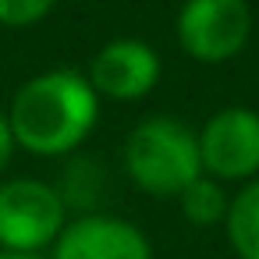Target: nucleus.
<instances>
[{"label":"nucleus","mask_w":259,"mask_h":259,"mask_svg":"<svg viewBox=\"0 0 259 259\" xmlns=\"http://www.w3.org/2000/svg\"><path fill=\"white\" fill-rule=\"evenodd\" d=\"M100 117V96L89 75L75 68H50L29 78L8 110L15 146L32 156H64L78 149Z\"/></svg>","instance_id":"f257e3e1"},{"label":"nucleus","mask_w":259,"mask_h":259,"mask_svg":"<svg viewBox=\"0 0 259 259\" xmlns=\"http://www.w3.org/2000/svg\"><path fill=\"white\" fill-rule=\"evenodd\" d=\"M124 170L132 185L153 199L181 195L202 174L199 135L178 117H146L124 142Z\"/></svg>","instance_id":"f03ea898"},{"label":"nucleus","mask_w":259,"mask_h":259,"mask_svg":"<svg viewBox=\"0 0 259 259\" xmlns=\"http://www.w3.org/2000/svg\"><path fill=\"white\" fill-rule=\"evenodd\" d=\"M68 224V206L61 188L39 178L0 181V248L8 252H43L54 248Z\"/></svg>","instance_id":"7ed1b4c3"},{"label":"nucleus","mask_w":259,"mask_h":259,"mask_svg":"<svg viewBox=\"0 0 259 259\" xmlns=\"http://www.w3.org/2000/svg\"><path fill=\"white\" fill-rule=\"evenodd\" d=\"M252 36V8L245 0H185L178 11V43L202 64L241 54Z\"/></svg>","instance_id":"20e7f679"},{"label":"nucleus","mask_w":259,"mask_h":259,"mask_svg":"<svg viewBox=\"0 0 259 259\" xmlns=\"http://www.w3.org/2000/svg\"><path fill=\"white\" fill-rule=\"evenodd\" d=\"M202 174L217 181H252L259 174V114L248 107L217 110L199 132Z\"/></svg>","instance_id":"39448f33"},{"label":"nucleus","mask_w":259,"mask_h":259,"mask_svg":"<svg viewBox=\"0 0 259 259\" xmlns=\"http://www.w3.org/2000/svg\"><path fill=\"white\" fill-rule=\"evenodd\" d=\"M50 259H153V245L124 217L82 213L64 224Z\"/></svg>","instance_id":"423d86ee"},{"label":"nucleus","mask_w":259,"mask_h":259,"mask_svg":"<svg viewBox=\"0 0 259 259\" xmlns=\"http://www.w3.org/2000/svg\"><path fill=\"white\" fill-rule=\"evenodd\" d=\"M160 57L149 43L142 39H110L107 47L96 50L93 64H89V82L96 89V96H110V100H142L153 93V85L160 82Z\"/></svg>","instance_id":"0eeeda50"},{"label":"nucleus","mask_w":259,"mask_h":259,"mask_svg":"<svg viewBox=\"0 0 259 259\" xmlns=\"http://www.w3.org/2000/svg\"><path fill=\"white\" fill-rule=\"evenodd\" d=\"M224 224L238 259H259V178L245 181V188L231 199Z\"/></svg>","instance_id":"6e6552de"},{"label":"nucleus","mask_w":259,"mask_h":259,"mask_svg":"<svg viewBox=\"0 0 259 259\" xmlns=\"http://www.w3.org/2000/svg\"><path fill=\"white\" fill-rule=\"evenodd\" d=\"M178 202H181L185 220L195 224V227H213V224H220V220L227 217V206H231V199H227V192H224V181H217V178H209V174H199V178L178 195Z\"/></svg>","instance_id":"1a4fd4ad"},{"label":"nucleus","mask_w":259,"mask_h":259,"mask_svg":"<svg viewBox=\"0 0 259 259\" xmlns=\"http://www.w3.org/2000/svg\"><path fill=\"white\" fill-rule=\"evenodd\" d=\"M57 0H0V25L4 29H29L39 25Z\"/></svg>","instance_id":"9d476101"},{"label":"nucleus","mask_w":259,"mask_h":259,"mask_svg":"<svg viewBox=\"0 0 259 259\" xmlns=\"http://www.w3.org/2000/svg\"><path fill=\"white\" fill-rule=\"evenodd\" d=\"M15 156V135H11V124H8V114H0V174L8 170Z\"/></svg>","instance_id":"9b49d317"},{"label":"nucleus","mask_w":259,"mask_h":259,"mask_svg":"<svg viewBox=\"0 0 259 259\" xmlns=\"http://www.w3.org/2000/svg\"><path fill=\"white\" fill-rule=\"evenodd\" d=\"M0 259H50L43 252H8V248H0Z\"/></svg>","instance_id":"f8f14e48"}]
</instances>
